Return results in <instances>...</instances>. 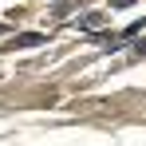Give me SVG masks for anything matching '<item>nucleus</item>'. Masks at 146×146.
Returning a JSON list of instances; mask_svg holds the SVG:
<instances>
[{
  "instance_id": "f257e3e1",
  "label": "nucleus",
  "mask_w": 146,
  "mask_h": 146,
  "mask_svg": "<svg viewBox=\"0 0 146 146\" xmlns=\"http://www.w3.org/2000/svg\"><path fill=\"white\" fill-rule=\"evenodd\" d=\"M36 44H44V36H36V32H28V36L16 40V48H36Z\"/></svg>"
}]
</instances>
